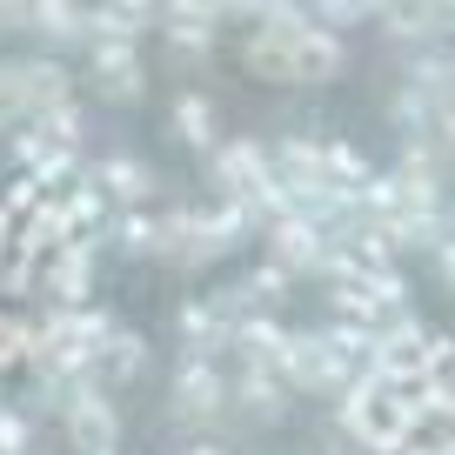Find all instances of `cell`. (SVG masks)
<instances>
[{"mask_svg": "<svg viewBox=\"0 0 455 455\" xmlns=\"http://www.w3.org/2000/svg\"><path fill=\"white\" fill-rule=\"evenodd\" d=\"M328 74H341V41L322 20H308L301 28V81H328Z\"/></svg>", "mask_w": 455, "mask_h": 455, "instance_id": "cell-11", "label": "cell"}, {"mask_svg": "<svg viewBox=\"0 0 455 455\" xmlns=\"http://www.w3.org/2000/svg\"><path fill=\"white\" fill-rule=\"evenodd\" d=\"M114 242L128 248V255H148V248H161V228L148 221V214H121V228H114Z\"/></svg>", "mask_w": 455, "mask_h": 455, "instance_id": "cell-16", "label": "cell"}, {"mask_svg": "<svg viewBox=\"0 0 455 455\" xmlns=\"http://www.w3.org/2000/svg\"><path fill=\"white\" fill-rule=\"evenodd\" d=\"M214 28H221V14H214V7H195V0H188V7H174V14H161V34H168L174 41V54L181 60H201L214 47Z\"/></svg>", "mask_w": 455, "mask_h": 455, "instance_id": "cell-7", "label": "cell"}, {"mask_svg": "<svg viewBox=\"0 0 455 455\" xmlns=\"http://www.w3.org/2000/svg\"><path fill=\"white\" fill-rule=\"evenodd\" d=\"M108 455H114V449H108Z\"/></svg>", "mask_w": 455, "mask_h": 455, "instance_id": "cell-23", "label": "cell"}, {"mask_svg": "<svg viewBox=\"0 0 455 455\" xmlns=\"http://www.w3.org/2000/svg\"><path fill=\"white\" fill-rule=\"evenodd\" d=\"M28 28L54 34V41H87V14H81V7H60V0H41V7H28Z\"/></svg>", "mask_w": 455, "mask_h": 455, "instance_id": "cell-14", "label": "cell"}, {"mask_svg": "<svg viewBox=\"0 0 455 455\" xmlns=\"http://www.w3.org/2000/svg\"><path fill=\"white\" fill-rule=\"evenodd\" d=\"M174 134H181L188 148H221L214 141V100L208 94H181L174 100Z\"/></svg>", "mask_w": 455, "mask_h": 455, "instance_id": "cell-12", "label": "cell"}, {"mask_svg": "<svg viewBox=\"0 0 455 455\" xmlns=\"http://www.w3.org/2000/svg\"><path fill=\"white\" fill-rule=\"evenodd\" d=\"M94 188H100V195H108L121 214H134V208L148 201V188H155V181H148V168H141L134 155H108V161L94 168Z\"/></svg>", "mask_w": 455, "mask_h": 455, "instance_id": "cell-8", "label": "cell"}, {"mask_svg": "<svg viewBox=\"0 0 455 455\" xmlns=\"http://www.w3.org/2000/svg\"><path fill=\"white\" fill-rule=\"evenodd\" d=\"M87 282H94V242H68L47 255L41 268V288L54 295V308H81L87 301Z\"/></svg>", "mask_w": 455, "mask_h": 455, "instance_id": "cell-5", "label": "cell"}, {"mask_svg": "<svg viewBox=\"0 0 455 455\" xmlns=\"http://www.w3.org/2000/svg\"><path fill=\"white\" fill-rule=\"evenodd\" d=\"M148 362V341L141 335H128V328H114V341H108V355H100V375H114V382H128L134 369Z\"/></svg>", "mask_w": 455, "mask_h": 455, "instance_id": "cell-15", "label": "cell"}, {"mask_svg": "<svg viewBox=\"0 0 455 455\" xmlns=\"http://www.w3.org/2000/svg\"><path fill=\"white\" fill-rule=\"evenodd\" d=\"M181 455H228V449H221V442H188Z\"/></svg>", "mask_w": 455, "mask_h": 455, "instance_id": "cell-21", "label": "cell"}, {"mask_svg": "<svg viewBox=\"0 0 455 455\" xmlns=\"http://www.w3.org/2000/svg\"><path fill=\"white\" fill-rule=\"evenodd\" d=\"M148 7H94L87 14V47H134L148 34Z\"/></svg>", "mask_w": 455, "mask_h": 455, "instance_id": "cell-9", "label": "cell"}, {"mask_svg": "<svg viewBox=\"0 0 455 455\" xmlns=\"http://www.w3.org/2000/svg\"><path fill=\"white\" fill-rule=\"evenodd\" d=\"M34 449V428L20 409H0V455H28Z\"/></svg>", "mask_w": 455, "mask_h": 455, "instance_id": "cell-17", "label": "cell"}, {"mask_svg": "<svg viewBox=\"0 0 455 455\" xmlns=\"http://www.w3.org/2000/svg\"><path fill=\"white\" fill-rule=\"evenodd\" d=\"M94 87L108 100L141 94V60H134V47H94Z\"/></svg>", "mask_w": 455, "mask_h": 455, "instance_id": "cell-10", "label": "cell"}, {"mask_svg": "<svg viewBox=\"0 0 455 455\" xmlns=\"http://www.w3.org/2000/svg\"><path fill=\"white\" fill-rule=\"evenodd\" d=\"M442 282L455 288V255H449V248H442Z\"/></svg>", "mask_w": 455, "mask_h": 455, "instance_id": "cell-22", "label": "cell"}, {"mask_svg": "<svg viewBox=\"0 0 455 455\" xmlns=\"http://www.w3.org/2000/svg\"><path fill=\"white\" fill-rule=\"evenodd\" d=\"M214 188L228 195V208H248V214H255L261 195L275 188L268 148H261V141H221V148H214ZM255 221H261V214H255Z\"/></svg>", "mask_w": 455, "mask_h": 455, "instance_id": "cell-1", "label": "cell"}, {"mask_svg": "<svg viewBox=\"0 0 455 455\" xmlns=\"http://www.w3.org/2000/svg\"><path fill=\"white\" fill-rule=\"evenodd\" d=\"M228 348H235V362H242L248 375H282V362H288V328L275 322V315H242V322H235V335H228Z\"/></svg>", "mask_w": 455, "mask_h": 455, "instance_id": "cell-2", "label": "cell"}, {"mask_svg": "<svg viewBox=\"0 0 455 455\" xmlns=\"http://www.w3.org/2000/svg\"><path fill=\"white\" fill-rule=\"evenodd\" d=\"M282 375H248L242 369V382H235V402H242V415H261V422H268V415H282Z\"/></svg>", "mask_w": 455, "mask_h": 455, "instance_id": "cell-13", "label": "cell"}, {"mask_svg": "<svg viewBox=\"0 0 455 455\" xmlns=\"http://www.w3.org/2000/svg\"><path fill=\"white\" fill-rule=\"evenodd\" d=\"M68 435L81 455H108L114 449V409L100 402V388H87V395L68 402Z\"/></svg>", "mask_w": 455, "mask_h": 455, "instance_id": "cell-6", "label": "cell"}, {"mask_svg": "<svg viewBox=\"0 0 455 455\" xmlns=\"http://www.w3.org/2000/svg\"><path fill=\"white\" fill-rule=\"evenodd\" d=\"M221 402H228L221 369H214L208 355H181V375H174V415H188V422H214Z\"/></svg>", "mask_w": 455, "mask_h": 455, "instance_id": "cell-3", "label": "cell"}, {"mask_svg": "<svg viewBox=\"0 0 455 455\" xmlns=\"http://www.w3.org/2000/svg\"><path fill=\"white\" fill-rule=\"evenodd\" d=\"M435 141L455 155V108H442V121H435Z\"/></svg>", "mask_w": 455, "mask_h": 455, "instance_id": "cell-19", "label": "cell"}, {"mask_svg": "<svg viewBox=\"0 0 455 455\" xmlns=\"http://www.w3.org/2000/svg\"><path fill=\"white\" fill-rule=\"evenodd\" d=\"M315 20H322V28L335 34V28H355V20H369V7H355V0H328V7H322Z\"/></svg>", "mask_w": 455, "mask_h": 455, "instance_id": "cell-18", "label": "cell"}, {"mask_svg": "<svg viewBox=\"0 0 455 455\" xmlns=\"http://www.w3.org/2000/svg\"><path fill=\"white\" fill-rule=\"evenodd\" d=\"M14 242V214H7V201H0V248Z\"/></svg>", "mask_w": 455, "mask_h": 455, "instance_id": "cell-20", "label": "cell"}, {"mask_svg": "<svg viewBox=\"0 0 455 455\" xmlns=\"http://www.w3.org/2000/svg\"><path fill=\"white\" fill-rule=\"evenodd\" d=\"M268 248H275L268 261L282 275H322V261H328V235L308 228V221H295V214H282V221L268 228Z\"/></svg>", "mask_w": 455, "mask_h": 455, "instance_id": "cell-4", "label": "cell"}]
</instances>
